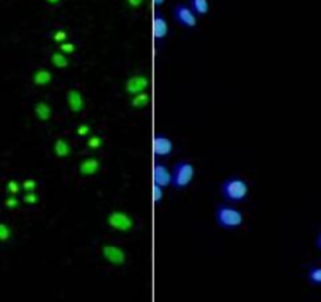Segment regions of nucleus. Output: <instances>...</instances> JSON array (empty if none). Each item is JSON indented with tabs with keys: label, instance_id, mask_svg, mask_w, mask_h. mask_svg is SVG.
<instances>
[{
	"label": "nucleus",
	"instance_id": "obj_10",
	"mask_svg": "<svg viewBox=\"0 0 321 302\" xmlns=\"http://www.w3.org/2000/svg\"><path fill=\"white\" fill-rule=\"evenodd\" d=\"M103 255L107 261H110L112 264H124L126 255H124V250L118 246H104L103 247Z\"/></svg>",
	"mask_w": 321,
	"mask_h": 302
},
{
	"label": "nucleus",
	"instance_id": "obj_11",
	"mask_svg": "<svg viewBox=\"0 0 321 302\" xmlns=\"http://www.w3.org/2000/svg\"><path fill=\"white\" fill-rule=\"evenodd\" d=\"M101 162L98 157H85L79 165V173L82 177H91V175H96L100 172Z\"/></svg>",
	"mask_w": 321,
	"mask_h": 302
},
{
	"label": "nucleus",
	"instance_id": "obj_30",
	"mask_svg": "<svg viewBox=\"0 0 321 302\" xmlns=\"http://www.w3.org/2000/svg\"><path fill=\"white\" fill-rule=\"evenodd\" d=\"M126 4L130 5L131 8H139L143 4V0H126Z\"/></svg>",
	"mask_w": 321,
	"mask_h": 302
},
{
	"label": "nucleus",
	"instance_id": "obj_13",
	"mask_svg": "<svg viewBox=\"0 0 321 302\" xmlns=\"http://www.w3.org/2000/svg\"><path fill=\"white\" fill-rule=\"evenodd\" d=\"M306 280L310 287L319 288L321 287V264H312L309 266L306 273Z\"/></svg>",
	"mask_w": 321,
	"mask_h": 302
},
{
	"label": "nucleus",
	"instance_id": "obj_31",
	"mask_svg": "<svg viewBox=\"0 0 321 302\" xmlns=\"http://www.w3.org/2000/svg\"><path fill=\"white\" fill-rule=\"evenodd\" d=\"M315 247H316V250H319L321 252V230L316 233V236H315Z\"/></svg>",
	"mask_w": 321,
	"mask_h": 302
},
{
	"label": "nucleus",
	"instance_id": "obj_23",
	"mask_svg": "<svg viewBox=\"0 0 321 302\" xmlns=\"http://www.w3.org/2000/svg\"><path fill=\"white\" fill-rule=\"evenodd\" d=\"M74 51H76V44L74 43H70V41L60 43V52H63V54H73Z\"/></svg>",
	"mask_w": 321,
	"mask_h": 302
},
{
	"label": "nucleus",
	"instance_id": "obj_3",
	"mask_svg": "<svg viewBox=\"0 0 321 302\" xmlns=\"http://www.w3.org/2000/svg\"><path fill=\"white\" fill-rule=\"evenodd\" d=\"M196 175V167L192 165L187 161H180L173 165V172H172V186L176 190H181L184 187H187L192 180H194Z\"/></svg>",
	"mask_w": 321,
	"mask_h": 302
},
{
	"label": "nucleus",
	"instance_id": "obj_9",
	"mask_svg": "<svg viewBox=\"0 0 321 302\" xmlns=\"http://www.w3.org/2000/svg\"><path fill=\"white\" fill-rule=\"evenodd\" d=\"M153 183L160 186V187H167L172 186V172L167 169L166 164L156 162L153 167Z\"/></svg>",
	"mask_w": 321,
	"mask_h": 302
},
{
	"label": "nucleus",
	"instance_id": "obj_24",
	"mask_svg": "<svg viewBox=\"0 0 321 302\" xmlns=\"http://www.w3.org/2000/svg\"><path fill=\"white\" fill-rule=\"evenodd\" d=\"M10 236H11V230L7 224H2L0 222V241H7L10 240Z\"/></svg>",
	"mask_w": 321,
	"mask_h": 302
},
{
	"label": "nucleus",
	"instance_id": "obj_32",
	"mask_svg": "<svg viewBox=\"0 0 321 302\" xmlns=\"http://www.w3.org/2000/svg\"><path fill=\"white\" fill-rule=\"evenodd\" d=\"M164 2H166V0H153V5H154V7H160Z\"/></svg>",
	"mask_w": 321,
	"mask_h": 302
},
{
	"label": "nucleus",
	"instance_id": "obj_5",
	"mask_svg": "<svg viewBox=\"0 0 321 302\" xmlns=\"http://www.w3.org/2000/svg\"><path fill=\"white\" fill-rule=\"evenodd\" d=\"M107 222L112 228H115L118 231H130L134 225L133 217L123 211H112L107 217Z\"/></svg>",
	"mask_w": 321,
	"mask_h": 302
},
{
	"label": "nucleus",
	"instance_id": "obj_17",
	"mask_svg": "<svg viewBox=\"0 0 321 302\" xmlns=\"http://www.w3.org/2000/svg\"><path fill=\"white\" fill-rule=\"evenodd\" d=\"M35 114H37V117L41 121H47V120L51 118V115H52V109H51V106L47 104V103L40 101V103L35 104Z\"/></svg>",
	"mask_w": 321,
	"mask_h": 302
},
{
	"label": "nucleus",
	"instance_id": "obj_28",
	"mask_svg": "<svg viewBox=\"0 0 321 302\" xmlns=\"http://www.w3.org/2000/svg\"><path fill=\"white\" fill-rule=\"evenodd\" d=\"M24 202L28 203V205H34V203L38 202V195H37L35 192H27V194L24 195Z\"/></svg>",
	"mask_w": 321,
	"mask_h": 302
},
{
	"label": "nucleus",
	"instance_id": "obj_22",
	"mask_svg": "<svg viewBox=\"0 0 321 302\" xmlns=\"http://www.w3.org/2000/svg\"><path fill=\"white\" fill-rule=\"evenodd\" d=\"M101 145H103V139L100 136H93L87 142V147L90 150H98V148H101Z\"/></svg>",
	"mask_w": 321,
	"mask_h": 302
},
{
	"label": "nucleus",
	"instance_id": "obj_1",
	"mask_svg": "<svg viewBox=\"0 0 321 302\" xmlns=\"http://www.w3.org/2000/svg\"><path fill=\"white\" fill-rule=\"evenodd\" d=\"M220 195L229 203H241L249 195V184L241 177H229L220 184Z\"/></svg>",
	"mask_w": 321,
	"mask_h": 302
},
{
	"label": "nucleus",
	"instance_id": "obj_25",
	"mask_svg": "<svg viewBox=\"0 0 321 302\" xmlns=\"http://www.w3.org/2000/svg\"><path fill=\"white\" fill-rule=\"evenodd\" d=\"M7 190L11 194V195H16L21 190V184L16 181V180H11V181H8V184H7Z\"/></svg>",
	"mask_w": 321,
	"mask_h": 302
},
{
	"label": "nucleus",
	"instance_id": "obj_4",
	"mask_svg": "<svg viewBox=\"0 0 321 302\" xmlns=\"http://www.w3.org/2000/svg\"><path fill=\"white\" fill-rule=\"evenodd\" d=\"M173 19L186 28H194L197 25V14L192 11V8L187 4H183V2L175 4Z\"/></svg>",
	"mask_w": 321,
	"mask_h": 302
},
{
	"label": "nucleus",
	"instance_id": "obj_14",
	"mask_svg": "<svg viewBox=\"0 0 321 302\" xmlns=\"http://www.w3.org/2000/svg\"><path fill=\"white\" fill-rule=\"evenodd\" d=\"M54 151L57 157H68L71 154V145L67 139H57L54 144Z\"/></svg>",
	"mask_w": 321,
	"mask_h": 302
},
{
	"label": "nucleus",
	"instance_id": "obj_29",
	"mask_svg": "<svg viewBox=\"0 0 321 302\" xmlns=\"http://www.w3.org/2000/svg\"><path fill=\"white\" fill-rule=\"evenodd\" d=\"M88 134H90V126H88V124H80L79 128H77V136L85 137V136H88Z\"/></svg>",
	"mask_w": 321,
	"mask_h": 302
},
{
	"label": "nucleus",
	"instance_id": "obj_15",
	"mask_svg": "<svg viewBox=\"0 0 321 302\" xmlns=\"http://www.w3.org/2000/svg\"><path fill=\"white\" fill-rule=\"evenodd\" d=\"M52 82V74L51 71H47L44 68H40L34 73V84L35 85H40V87H44L47 84Z\"/></svg>",
	"mask_w": 321,
	"mask_h": 302
},
{
	"label": "nucleus",
	"instance_id": "obj_21",
	"mask_svg": "<svg viewBox=\"0 0 321 302\" xmlns=\"http://www.w3.org/2000/svg\"><path fill=\"white\" fill-rule=\"evenodd\" d=\"M163 198H164V190H163V187L157 186V184H153V202L156 205H159L160 202H163Z\"/></svg>",
	"mask_w": 321,
	"mask_h": 302
},
{
	"label": "nucleus",
	"instance_id": "obj_18",
	"mask_svg": "<svg viewBox=\"0 0 321 302\" xmlns=\"http://www.w3.org/2000/svg\"><path fill=\"white\" fill-rule=\"evenodd\" d=\"M150 104V94L147 91H142L139 94H134V98L131 101V106L136 107V109H142Z\"/></svg>",
	"mask_w": 321,
	"mask_h": 302
},
{
	"label": "nucleus",
	"instance_id": "obj_7",
	"mask_svg": "<svg viewBox=\"0 0 321 302\" xmlns=\"http://www.w3.org/2000/svg\"><path fill=\"white\" fill-rule=\"evenodd\" d=\"M173 151V144L172 140L166 134H156L153 137V153L156 157H169Z\"/></svg>",
	"mask_w": 321,
	"mask_h": 302
},
{
	"label": "nucleus",
	"instance_id": "obj_12",
	"mask_svg": "<svg viewBox=\"0 0 321 302\" xmlns=\"http://www.w3.org/2000/svg\"><path fill=\"white\" fill-rule=\"evenodd\" d=\"M67 101H68V107L70 110H73V112H82L84 110V96L82 93H80L79 90H70L68 94H67Z\"/></svg>",
	"mask_w": 321,
	"mask_h": 302
},
{
	"label": "nucleus",
	"instance_id": "obj_19",
	"mask_svg": "<svg viewBox=\"0 0 321 302\" xmlns=\"http://www.w3.org/2000/svg\"><path fill=\"white\" fill-rule=\"evenodd\" d=\"M51 61H52V65L55 68H67L70 65V61L68 58L65 57V54L60 52V51H55L52 55H51Z\"/></svg>",
	"mask_w": 321,
	"mask_h": 302
},
{
	"label": "nucleus",
	"instance_id": "obj_6",
	"mask_svg": "<svg viewBox=\"0 0 321 302\" xmlns=\"http://www.w3.org/2000/svg\"><path fill=\"white\" fill-rule=\"evenodd\" d=\"M169 35V22L166 19L164 13L160 11H154L153 14V37H154V41L159 44L163 43Z\"/></svg>",
	"mask_w": 321,
	"mask_h": 302
},
{
	"label": "nucleus",
	"instance_id": "obj_26",
	"mask_svg": "<svg viewBox=\"0 0 321 302\" xmlns=\"http://www.w3.org/2000/svg\"><path fill=\"white\" fill-rule=\"evenodd\" d=\"M37 186H38V184H37V181H35V180H30V178H28V180H25V181L22 183V186H21V187L25 190V192H35Z\"/></svg>",
	"mask_w": 321,
	"mask_h": 302
},
{
	"label": "nucleus",
	"instance_id": "obj_20",
	"mask_svg": "<svg viewBox=\"0 0 321 302\" xmlns=\"http://www.w3.org/2000/svg\"><path fill=\"white\" fill-rule=\"evenodd\" d=\"M52 38H54L55 43H65V41L68 40V31H67L65 28H57V30L54 31Z\"/></svg>",
	"mask_w": 321,
	"mask_h": 302
},
{
	"label": "nucleus",
	"instance_id": "obj_2",
	"mask_svg": "<svg viewBox=\"0 0 321 302\" xmlns=\"http://www.w3.org/2000/svg\"><path fill=\"white\" fill-rule=\"evenodd\" d=\"M214 217H216V224L223 230H235L243 225L244 222L243 213L230 203L217 205L214 211Z\"/></svg>",
	"mask_w": 321,
	"mask_h": 302
},
{
	"label": "nucleus",
	"instance_id": "obj_8",
	"mask_svg": "<svg viewBox=\"0 0 321 302\" xmlns=\"http://www.w3.org/2000/svg\"><path fill=\"white\" fill-rule=\"evenodd\" d=\"M150 87V79L143 74H137V76H131L126 81L124 88L130 94H139L142 91H145Z\"/></svg>",
	"mask_w": 321,
	"mask_h": 302
},
{
	"label": "nucleus",
	"instance_id": "obj_27",
	"mask_svg": "<svg viewBox=\"0 0 321 302\" xmlns=\"http://www.w3.org/2000/svg\"><path fill=\"white\" fill-rule=\"evenodd\" d=\"M18 205H19V200H18V198H16L14 195L8 197V198L5 200V206H7V208H10V210H14V208H18Z\"/></svg>",
	"mask_w": 321,
	"mask_h": 302
},
{
	"label": "nucleus",
	"instance_id": "obj_16",
	"mask_svg": "<svg viewBox=\"0 0 321 302\" xmlns=\"http://www.w3.org/2000/svg\"><path fill=\"white\" fill-rule=\"evenodd\" d=\"M187 5L197 16H205L210 11V0H187Z\"/></svg>",
	"mask_w": 321,
	"mask_h": 302
},
{
	"label": "nucleus",
	"instance_id": "obj_33",
	"mask_svg": "<svg viewBox=\"0 0 321 302\" xmlns=\"http://www.w3.org/2000/svg\"><path fill=\"white\" fill-rule=\"evenodd\" d=\"M46 2H47V4H52V5H55V4H58V2H60V0H46Z\"/></svg>",
	"mask_w": 321,
	"mask_h": 302
}]
</instances>
